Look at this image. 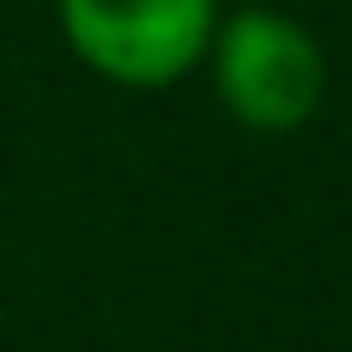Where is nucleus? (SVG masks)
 I'll return each instance as SVG.
<instances>
[{
  "mask_svg": "<svg viewBox=\"0 0 352 352\" xmlns=\"http://www.w3.org/2000/svg\"><path fill=\"white\" fill-rule=\"evenodd\" d=\"M210 74H217V99L229 105L235 124L285 136L297 124L316 118L322 93H328V56L322 43L272 12V6H235L217 31H210Z\"/></svg>",
  "mask_w": 352,
  "mask_h": 352,
  "instance_id": "nucleus-1",
  "label": "nucleus"
},
{
  "mask_svg": "<svg viewBox=\"0 0 352 352\" xmlns=\"http://www.w3.org/2000/svg\"><path fill=\"white\" fill-rule=\"evenodd\" d=\"M68 50L118 87L186 80L217 31V0H56Z\"/></svg>",
  "mask_w": 352,
  "mask_h": 352,
  "instance_id": "nucleus-2",
  "label": "nucleus"
},
{
  "mask_svg": "<svg viewBox=\"0 0 352 352\" xmlns=\"http://www.w3.org/2000/svg\"><path fill=\"white\" fill-rule=\"evenodd\" d=\"M229 6H254V0H229Z\"/></svg>",
  "mask_w": 352,
  "mask_h": 352,
  "instance_id": "nucleus-3",
  "label": "nucleus"
}]
</instances>
